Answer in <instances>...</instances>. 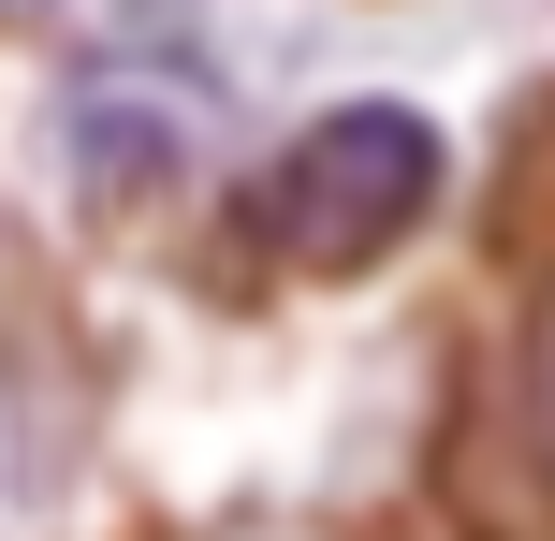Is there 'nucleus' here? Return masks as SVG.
I'll list each match as a JSON object with an SVG mask.
<instances>
[{
  "mask_svg": "<svg viewBox=\"0 0 555 541\" xmlns=\"http://www.w3.org/2000/svg\"><path fill=\"white\" fill-rule=\"evenodd\" d=\"M512 381H527V425H541V468H555V279L527 308V351H512Z\"/></svg>",
  "mask_w": 555,
  "mask_h": 541,
  "instance_id": "20e7f679",
  "label": "nucleus"
},
{
  "mask_svg": "<svg viewBox=\"0 0 555 541\" xmlns=\"http://www.w3.org/2000/svg\"><path fill=\"white\" fill-rule=\"evenodd\" d=\"M439 498H453L468 541H555V468H541V425H527V381H512V396H482V381L453 396Z\"/></svg>",
  "mask_w": 555,
  "mask_h": 541,
  "instance_id": "f03ea898",
  "label": "nucleus"
},
{
  "mask_svg": "<svg viewBox=\"0 0 555 541\" xmlns=\"http://www.w3.org/2000/svg\"><path fill=\"white\" fill-rule=\"evenodd\" d=\"M59 146H74L88 205H162L176 162H191V103L162 74H74L59 88Z\"/></svg>",
  "mask_w": 555,
  "mask_h": 541,
  "instance_id": "7ed1b4c3",
  "label": "nucleus"
},
{
  "mask_svg": "<svg viewBox=\"0 0 555 541\" xmlns=\"http://www.w3.org/2000/svg\"><path fill=\"white\" fill-rule=\"evenodd\" d=\"M453 191V146L424 103H322L249 176V249L278 279H380Z\"/></svg>",
  "mask_w": 555,
  "mask_h": 541,
  "instance_id": "f257e3e1",
  "label": "nucleus"
}]
</instances>
